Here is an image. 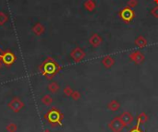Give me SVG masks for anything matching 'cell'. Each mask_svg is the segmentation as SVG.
<instances>
[{
  "label": "cell",
  "mask_w": 158,
  "mask_h": 132,
  "mask_svg": "<svg viewBox=\"0 0 158 132\" xmlns=\"http://www.w3.org/2000/svg\"><path fill=\"white\" fill-rule=\"evenodd\" d=\"M101 63L105 68H111L115 64V58H114V56L110 55H105L104 57L102 58Z\"/></svg>",
  "instance_id": "6"
},
{
  "label": "cell",
  "mask_w": 158,
  "mask_h": 132,
  "mask_svg": "<svg viewBox=\"0 0 158 132\" xmlns=\"http://www.w3.org/2000/svg\"><path fill=\"white\" fill-rule=\"evenodd\" d=\"M108 127L109 129L112 130V132H121L123 129L125 128L121 119H120V117L118 116H116L115 118L111 120L110 123L108 124Z\"/></svg>",
  "instance_id": "3"
},
{
  "label": "cell",
  "mask_w": 158,
  "mask_h": 132,
  "mask_svg": "<svg viewBox=\"0 0 158 132\" xmlns=\"http://www.w3.org/2000/svg\"><path fill=\"white\" fill-rule=\"evenodd\" d=\"M72 89L71 88H69V87H67V88H65V93L67 94V95H71L72 94Z\"/></svg>",
  "instance_id": "18"
},
{
  "label": "cell",
  "mask_w": 158,
  "mask_h": 132,
  "mask_svg": "<svg viewBox=\"0 0 158 132\" xmlns=\"http://www.w3.org/2000/svg\"><path fill=\"white\" fill-rule=\"evenodd\" d=\"M138 4H139L138 0H127V2H126L127 7L129 8H132V9L135 8L138 6Z\"/></svg>",
  "instance_id": "12"
},
{
  "label": "cell",
  "mask_w": 158,
  "mask_h": 132,
  "mask_svg": "<svg viewBox=\"0 0 158 132\" xmlns=\"http://www.w3.org/2000/svg\"><path fill=\"white\" fill-rule=\"evenodd\" d=\"M134 44H135L138 48L142 49V48H144V47H146L148 45V41L144 36L139 35L136 37L135 40H134Z\"/></svg>",
  "instance_id": "8"
},
{
  "label": "cell",
  "mask_w": 158,
  "mask_h": 132,
  "mask_svg": "<svg viewBox=\"0 0 158 132\" xmlns=\"http://www.w3.org/2000/svg\"><path fill=\"white\" fill-rule=\"evenodd\" d=\"M135 16H136L135 11L132 8H128L127 6L119 11V18L125 23H131L135 18Z\"/></svg>",
  "instance_id": "1"
},
{
  "label": "cell",
  "mask_w": 158,
  "mask_h": 132,
  "mask_svg": "<svg viewBox=\"0 0 158 132\" xmlns=\"http://www.w3.org/2000/svg\"><path fill=\"white\" fill-rule=\"evenodd\" d=\"M83 8L88 12H94L96 8V2L94 0H85L83 3Z\"/></svg>",
  "instance_id": "9"
},
{
  "label": "cell",
  "mask_w": 158,
  "mask_h": 132,
  "mask_svg": "<svg viewBox=\"0 0 158 132\" xmlns=\"http://www.w3.org/2000/svg\"><path fill=\"white\" fill-rule=\"evenodd\" d=\"M150 14L154 18H158V5H156L155 7H154V8L151 9V10H150Z\"/></svg>",
  "instance_id": "15"
},
{
  "label": "cell",
  "mask_w": 158,
  "mask_h": 132,
  "mask_svg": "<svg viewBox=\"0 0 158 132\" xmlns=\"http://www.w3.org/2000/svg\"><path fill=\"white\" fill-rule=\"evenodd\" d=\"M120 117V119H121L122 121V123L124 124L125 127H127L129 125H131L132 123V121H133V116L129 112H123L121 116H119Z\"/></svg>",
  "instance_id": "7"
},
{
  "label": "cell",
  "mask_w": 158,
  "mask_h": 132,
  "mask_svg": "<svg viewBox=\"0 0 158 132\" xmlns=\"http://www.w3.org/2000/svg\"><path fill=\"white\" fill-rule=\"evenodd\" d=\"M8 21V15L3 11H0V25L5 24Z\"/></svg>",
  "instance_id": "13"
},
{
  "label": "cell",
  "mask_w": 158,
  "mask_h": 132,
  "mask_svg": "<svg viewBox=\"0 0 158 132\" xmlns=\"http://www.w3.org/2000/svg\"><path fill=\"white\" fill-rule=\"evenodd\" d=\"M139 126H140V123H138L137 126H136L133 129H131V132H142V130H140V129H139Z\"/></svg>",
  "instance_id": "19"
},
{
  "label": "cell",
  "mask_w": 158,
  "mask_h": 132,
  "mask_svg": "<svg viewBox=\"0 0 158 132\" xmlns=\"http://www.w3.org/2000/svg\"><path fill=\"white\" fill-rule=\"evenodd\" d=\"M103 42H104L103 37L99 34H97V32L92 34L89 38V44L92 48H98V47L103 44Z\"/></svg>",
  "instance_id": "5"
},
{
  "label": "cell",
  "mask_w": 158,
  "mask_h": 132,
  "mask_svg": "<svg viewBox=\"0 0 158 132\" xmlns=\"http://www.w3.org/2000/svg\"><path fill=\"white\" fill-rule=\"evenodd\" d=\"M49 88H50V90H51V91H52V92H57V90H58V86H57L55 83L51 84V85L49 86Z\"/></svg>",
  "instance_id": "17"
},
{
  "label": "cell",
  "mask_w": 158,
  "mask_h": 132,
  "mask_svg": "<svg viewBox=\"0 0 158 132\" xmlns=\"http://www.w3.org/2000/svg\"><path fill=\"white\" fill-rule=\"evenodd\" d=\"M107 107H108V109L111 110V111H113V112H116V111H118L119 109V107H120V103L117 100H112V101H110L109 103L107 105Z\"/></svg>",
  "instance_id": "11"
},
{
  "label": "cell",
  "mask_w": 158,
  "mask_h": 132,
  "mask_svg": "<svg viewBox=\"0 0 158 132\" xmlns=\"http://www.w3.org/2000/svg\"><path fill=\"white\" fill-rule=\"evenodd\" d=\"M129 59L133 62L135 65H141L144 62L145 60V55L140 50L137 51H132L131 54L129 55Z\"/></svg>",
  "instance_id": "2"
},
{
  "label": "cell",
  "mask_w": 158,
  "mask_h": 132,
  "mask_svg": "<svg viewBox=\"0 0 158 132\" xmlns=\"http://www.w3.org/2000/svg\"><path fill=\"white\" fill-rule=\"evenodd\" d=\"M154 2H155L156 5H158V0H154Z\"/></svg>",
  "instance_id": "20"
},
{
  "label": "cell",
  "mask_w": 158,
  "mask_h": 132,
  "mask_svg": "<svg viewBox=\"0 0 158 132\" xmlns=\"http://www.w3.org/2000/svg\"><path fill=\"white\" fill-rule=\"evenodd\" d=\"M32 31L34 32L35 35H42L44 32V27L41 23H36L34 27L32 28Z\"/></svg>",
  "instance_id": "10"
},
{
  "label": "cell",
  "mask_w": 158,
  "mask_h": 132,
  "mask_svg": "<svg viewBox=\"0 0 158 132\" xmlns=\"http://www.w3.org/2000/svg\"><path fill=\"white\" fill-rule=\"evenodd\" d=\"M71 96H72V98L74 99V100H78V99H80L81 94L79 92H73L72 94H71Z\"/></svg>",
  "instance_id": "16"
},
{
  "label": "cell",
  "mask_w": 158,
  "mask_h": 132,
  "mask_svg": "<svg viewBox=\"0 0 158 132\" xmlns=\"http://www.w3.org/2000/svg\"><path fill=\"white\" fill-rule=\"evenodd\" d=\"M70 56L73 58L74 61H76V62H81V61H82L85 58L86 53L82 48H81V47H76V48H74L71 51Z\"/></svg>",
  "instance_id": "4"
},
{
  "label": "cell",
  "mask_w": 158,
  "mask_h": 132,
  "mask_svg": "<svg viewBox=\"0 0 158 132\" xmlns=\"http://www.w3.org/2000/svg\"><path fill=\"white\" fill-rule=\"evenodd\" d=\"M147 116H146V114L145 113H142V114L138 116V123H142V124H143V123H145V122L147 121Z\"/></svg>",
  "instance_id": "14"
}]
</instances>
